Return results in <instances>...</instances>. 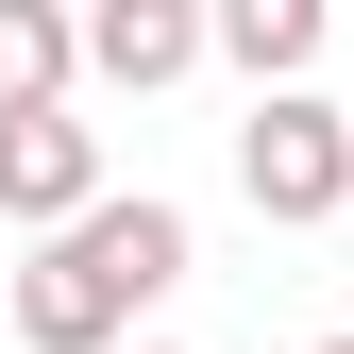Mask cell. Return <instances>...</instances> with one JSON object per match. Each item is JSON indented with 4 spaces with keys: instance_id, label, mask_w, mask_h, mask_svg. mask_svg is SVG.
Here are the masks:
<instances>
[{
    "instance_id": "obj_1",
    "label": "cell",
    "mask_w": 354,
    "mask_h": 354,
    "mask_svg": "<svg viewBox=\"0 0 354 354\" xmlns=\"http://www.w3.org/2000/svg\"><path fill=\"white\" fill-rule=\"evenodd\" d=\"M186 287V203H84L34 236V270H17V354H118L136 337V304Z\"/></svg>"
},
{
    "instance_id": "obj_2",
    "label": "cell",
    "mask_w": 354,
    "mask_h": 354,
    "mask_svg": "<svg viewBox=\"0 0 354 354\" xmlns=\"http://www.w3.org/2000/svg\"><path fill=\"white\" fill-rule=\"evenodd\" d=\"M236 186H253V219L321 236V219L354 203V102H321V84H253V118H236Z\"/></svg>"
},
{
    "instance_id": "obj_3",
    "label": "cell",
    "mask_w": 354,
    "mask_h": 354,
    "mask_svg": "<svg viewBox=\"0 0 354 354\" xmlns=\"http://www.w3.org/2000/svg\"><path fill=\"white\" fill-rule=\"evenodd\" d=\"M84 203H102V136H84L68 102H17L0 118V219L51 236V219H84Z\"/></svg>"
},
{
    "instance_id": "obj_4",
    "label": "cell",
    "mask_w": 354,
    "mask_h": 354,
    "mask_svg": "<svg viewBox=\"0 0 354 354\" xmlns=\"http://www.w3.org/2000/svg\"><path fill=\"white\" fill-rule=\"evenodd\" d=\"M203 51H219V0H84V68L136 84V102H152V84H186Z\"/></svg>"
},
{
    "instance_id": "obj_5",
    "label": "cell",
    "mask_w": 354,
    "mask_h": 354,
    "mask_svg": "<svg viewBox=\"0 0 354 354\" xmlns=\"http://www.w3.org/2000/svg\"><path fill=\"white\" fill-rule=\"evenodd\" d=\"M68 68H84V17H68V0H0V118H17V102H68Z\"/></svg>"
},
{
    "instance_id": "obj_6",
    "label": "cell",
    "mask_w": 354,
    "mask_h": 354,
    "mask_svg": "<svg viewBox=\"0 0 354 354\" xmlns=\"http://www.w3.org/2000/svg\"><path fill=\"white\" fill-rule=\"evenodd\" d=\"M321 34H337V0H219V51H236L253 84H304Z\"/></svg>"
},
{
    "instance_id": "obj_7",
    "label": "cell",
    "mask_w": 354,
    "mask_h": 354,
    "mask_svg": "<svg viewBox=\"0 0 354 354\" xmlns=\"http://www.w3.org/2000/svg\"><path fill=\"white\" fill-rule=\"evenodd\" d=\"M0 354H17V304H0Z\"/></svg>"
},
{
    "instance_id": "obj_8",
    "label": "cell",
    "mask_w": 354,
    "mask_h": 354,
    "mask_svg": "<svg viewBox=\"0 0 354 354\" xmlns=\"http://www.w3.org/2000/svg\"><path fill=\"white\" fill-rule=\"evenodd\" d=\"M118 354H169V337H118Z\"/></svg>"
},
{
    "instance_id": "obj_9",
    "label": "cell",
    "mask_w": 354,
    "mask_h": 354,
    "mask_svg": "<svg viewBox=\"0 0 354 354\" xmlns=\"http://www.w3.org/2000/svg\"><path fill=\"white\" fill-rule=\"evenodd\" d=\"M321 354H354V337H321Z\"/></svg>"
}]
</instances>
